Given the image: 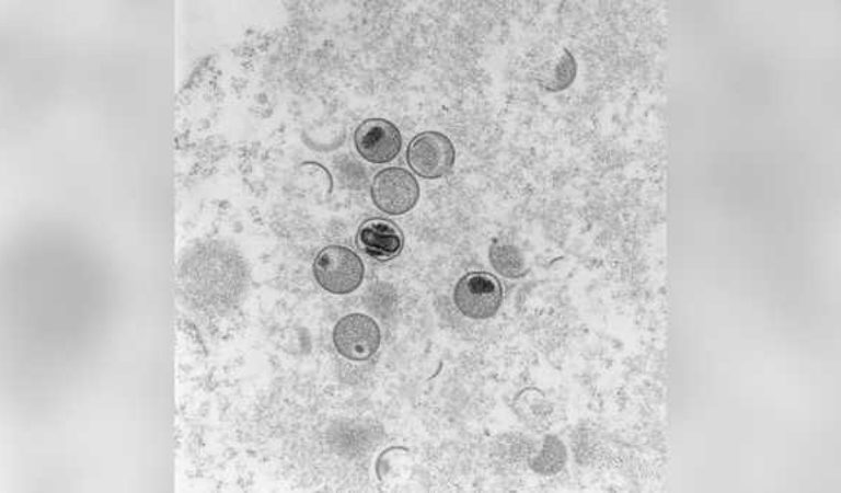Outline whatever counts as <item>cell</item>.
Listing matches in <instances>:
<instances>
[{"mask_svg": "<svg viewBox=\"0 0 841 493\" xmlns=\"http://www.w3.org/2000/svg\"><path fill=\"white\" fill-rule=\"evenodd\" d=\"M456 159L450 139L439 131H423L408 144L406 160L420 177L439 179L448 174Z\"/></svg>", "mask_w": 841, "mask_h": 493, "instance_id": "cell-3", "label": "cell"}, {"mask_svg": "<svg viewBox=\"0 0 841 493\" xmlns=\"http://www.w3.org/2000/svg\"><path fill=\"white\" fill-rule=\"evenodd\" d=\"M576 73L575 58L571 51L563 48L538 69L535 80L544 90L558 92L567 89L574 82Z\"/></svg>", "mask_w": 841, "mask_h": 493, "instance_id": "cell-8", "label": "cell"}, {"mask_svg": "<svg viewBox=\"0 0 841 493\" xmlns=\"http://www.w3.org/2000/svg\"><path fill=\"white\" fill-rule=\"evenodd\" d=\"M489 261L503 276L517 278L526 274L525 260L520 251L504 241H494L489 248Z\"/></svg>", "mask_w": 841, "mask_h": 493, "instance_id": "cell-9", "label": "cell"}, {"mask_svg": "<svg viewBox=\"0 0 841 493\" xmlns=\"http://www.w3.org/2000/svg\"><path fill=\"white\" fill-rule=\"evenodd\" d=\"M453 301L466 318L474 320L492 318L497 313L503 301L502 285L489 273H466L454 286Z\"/></svg>", "mask_w": 841, "mask_h": 493, "instance_id": "cell-2", "label": "cell"}, {"mask_svg": "<svg viewBox=\"0 0 841 493\" xmlns=\"http://www.w3.org/2000/svg\"><path fill=\"white\" fill-rule=\"evenodd\" d=\"M403 243L401 230L388 219H368L358 228L357 244L372 259L390 261L401 253Z\"/></svg>", "mask_w": 841, "mask_h": 493, "instance_id": "cell-7", "label": "cell"}, {"mask_svg": "<svg viewBox=\"0 0 841 493\" xmlns=\"http://www.w3.org/2000/svg\"><path fill=\"white\" fill-rule=\"evenodd\" d=\"M364 272L360 257L341 245L322 249L313 262V274L319 285L338 295L354 291L361 284Z\"/></svg>", "mask_w": 841, "mask_h": 493, "instance_id": "cell-1", "label": "cell"}, {"mask_svg": "<svg viewBox=\"0 0 841 493\" xmlns=\"http://www.w3.org/2000/svg\"><path fill=\"white\" fill-rule=\"evenodd\" d=\"M358 153L372 163H385L393 160L402 147L399 129L383 118L364 121L354 135Z\"/></svg>", "mask_w": 841, "mask_h": 493, "instance_id": "cell-6", "label": "cell"}, {"mask_svg": "<svg viewBox=\"0 0 841 493\" xmlns=\"http://www.w3.org/2000/svg\"><path fill=\"white\" fill-rule=\"evenodd\" d=\"M371 197L380 210L399 216L410 211L416 205L419 186L407 170L390 167L381 170L373 177Z\"/></svg>", "mask_w": 841, "mask_h": 493, "instance_id": "cell-4", "label": "cell"}, {"mask_svg": "<svg viewBox=\"0 0 841 493\" xmlns=\"http://www.w3.org/2000/svg\"><path fill=\"white\" fill-rule=\"evenodd\" d=\"M380 330L376 321L362 313H350L338 320L333 331L337 352L352 360L371 357L380 345Z\"/></svg>", "mask_w": 841, "mask_h": 493, "instance_id": "cell-5", "label": "cell"}]
</instances>
